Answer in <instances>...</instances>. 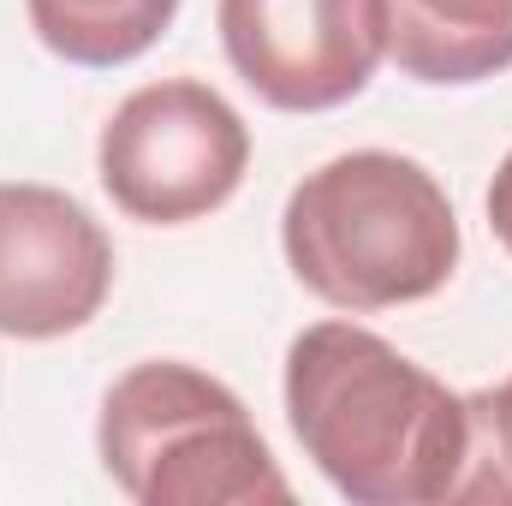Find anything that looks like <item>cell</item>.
I'll use <instances>...</instances> for the list:
<instances>
[{"label": "cell", "instance_id": "1", "mask_svg": "<svg viewBox=\"0 0 512 506\" xmlns=\"http://www.w3.org/2000/svg\"><path fill=\"white\" fill-rule=\"evenodd\" d=\"M286 423L352 506H441L471 459L465 393L358 322H316L292 340Z\"/></svg>", "mask_w": 512, "mask_h": 506}, {"label": "cell", "instance_id": "2", "mask_svg": "<svg viewBox=\"0 0 512 506\" xmlns=\"http://www.w3.org/2000/svg\"><path fill=\"white\" fill-rule=\"evenodd\" d=\"M304 292L346 316L435 298L459 268V215L441 179L393 149H352L304 173L280 215Z\"/></svg>", "mask_w": 512, "mask_h": 506}, {"label": "cell", "instance_id": "3", "mask_svg": "<svg viewBox=\"0 0 512 506\" xmlns=\"http://www.w3.org/2000/svg\"><path fill=\"white\" fill-rule=\"evenodd\" d=\"M102 465L137 506L292 501L256 417L227 381L191 364H137L108 387L96 423Z\"/></svg>", "mask_w": 512, "mask_h": 506}, {"label": "cell", "instance_id": "4", "mask_svg": "<svg viewBox=\"0 0 512 506\" xmlns=\"http://www.w3.org/2000/svg\"><path fill=\"white\" fill-rule=\"evenodd\" d=\"M251 167V126L239 108L197 84L161 78L131 90L108 114L96 143V173L114 209L149 227H185L215 215Z\"/></svg>", "mask_w": 512, "mask_h": 506}, {"label": "cell", "instance_id": "5", "mask_svg": "<svg viewBox=\"0 0 512 506\" xmlns=\"http://www.w3.org/2000/svg\"><path fill=\"white\" fill-rule=\"evenodd\" d=\"M233 72L280 114H328L387 60V0H221Z\"/></svg>", "mask_w": 512, "mask_h": 506}, {"label": "cell", "instance_id": "6", "mask_svg": "<svg viewBox=\"0 0 512 506\" xmlns=\"http://www.w3.org/2000/svg\"><path fill=\"white\" fill-rule=\"evenodd\" d=\"M114 292V239L54 185H0V334L60 340L102 316Z\"/></svg>", "mask_w": 512, "mask_h": 506}, {"label": "cell", "instance_id": "7", "mask_svg": "<svg viewBox=\"0 0 512 506\" xmlns=\"http://www.w3.org/2000/svg\"><path fill=\"white\" fill-rule=\"evenodd\" d=\"M387 60L417 84H483L512 66V0H387Z\"/></svg>", "mask_w": 512, "mask_h": 506}, {"label": "cell", "instance_id": "8", "mask_svg": "<svg viewBox=\"0 0 512 506\" xmlns=\"http://www.w3.org/2000/svg\"><path fill=\"white\" fill-rule=\"evenodd\" d=\"M30 30L66 66H131L179 18V0H24Z\"/></svg>", "mask_w": 512, "mask_h": 506}, {"label": "cell", "instance_id": "9", "mask_svg": "<svg viewBox=\"0 0 512 506\" xmlns=\"http://www.w3.org/2000/svg\"><path fill=\"white\" fill-rule=\"evenodd\" d=\"M465 405H471V459L453 501L512 506V376L501 387L465 393Z\"/></svg>", "mask_w": 512, "mask_h": 506}, {"label": "cell", "instance_id": "10", "mask_svg": "<svg viewBox=\"0 0 512 506\" xmlns=\"http://www.w3.org/2000/svg\"><path fill=\"white\" fill-rule=\"evenodd\" d=\"M489 227H495V239L512 256V149H507V161L495 167V185H489Z\"/></svg>", "mask_w": 512, "mask_h": 506}]
</instances>
